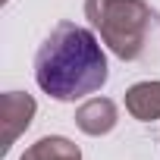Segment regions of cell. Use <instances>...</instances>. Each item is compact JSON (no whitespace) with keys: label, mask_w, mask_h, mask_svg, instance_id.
<instances>
[{"label":"cell","mask_w":160,"mask_h":160,"mask_svg":"<svg viewBox=\"0 0 160 160\" xmlns=\"http://www.w3.org/2000/svg\"><path fill=\"white\" fill-rule=\"evenodd\" d=\"M19 160H82V151L63 135H47V138H38Z\"/></svg>","instance_id":"cell-6"},{"label":"cell","mask_w":160,"mask_h":160,"mask_svg":"<svg viewBox=\"0 0 160 160\" xmlns=\"http://www.w3.org/2000/svg\"><path fill=\"white\" fill-rule=\"evenodd\" d=\"M107 57L98 38L72 22H60L35 57V78L38 88L53 101H78L85 94L101 91L107 82Z\"/></svg>","instance_id":"cell-1"},{"label":"cell","mask_w":160,"mask_h":160,"mask_svg":"<svg viewBox=\"0 0 160 160\" xmlns=\"http://www.w3.org/2000/svg\"><path fill=\"white\" fill-rule=\"evenodd\" d=\"M126 110L141 119V122H154L160 119V82H138L126 91Z\"/></svg>","instance_id":"cell-5"},{"label":"cell","mask_w":160,"mask_h":160,"mask_svg":"<svg viewBox=\"0 0 160 160\" xmlns=\"http://www.w3.org/2000/svg\"><path fill=\"white\" fill-rule=\"evenodd\" d=\"M85 16L119 60L141 57L151 22V10L144 0H85Z\"/></svg>","instance_id":"cell-2"},{"label":"cell","mask_w":160,"mask_h":160,"mask_svg":"<svg viewBox=\"0 0 160 160\" xmlns=\"http://www.w3.org/2000/svg\"><path fill=\"white\" fill-rule=\"evenodd\" d=\"M35 98L25 94V91H7L3 98H0V126H3V151H10L16 144V138L32 126L35 119Z\"/></svg>","instance_id":"cell-3"},{"label":"cell","mask_w":160,"mask_h":160,"mask_svg":"<svg viewBox=\"0 0 160 160\" xmlns=\"http://www.w3.org/2000/svg\"><path fill=\"white\" fill-rule=\"evenodd\" d=\"M116 119H119V113L110 98H91L75 110V126L85 135H107L116 126Z\"/></svg>","instance_id":"cell-4"}]
</instances>
